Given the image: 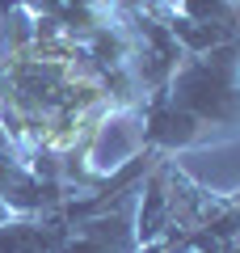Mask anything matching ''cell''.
<instances>
[{
    "label": "cell",
    "mask_w": 240,
    "mask_h": 253,
    "mask_svg": "<svg viewBox=\"0 0 240 253\" xmlns=\"http://www.w3.org/2000/svg\"><path fill=\"white\" fill-rule=\"evenodd\" d=\"M232 199H236V207H240V190H236V194H232Z\"/></svg>",
    "instance_id": "11"
},
{
    "label": "cell",
    "mask_w": 240,
    "mask_h": 253,
    "mask_svg": "<svg viewBox=\"0 0 240 253\" xmlns=\"http://www.w3.org/2000/svg\"><path fill=\"white\" fill-rule=\"evenodd\" d=\"M26 4L34 17H51L76 42H89L93 34H101L106 26H114L118 13L110 9V0H17Z\"/></svg>",
    "instance_id": "4"
},
{
    "label": "cell",
    "mask_w": 240,
    "mask_h": 253,
    "mask_svg": "<svg viewBox=\"0 0 240 253\" xmlns=\"http://www.w3.org/2000/svg\"><path fill=\"white\" fill-rule=\"evenodd\" d=\"M135 152H143V114H139V106L114 110V114L93 131L84 165H89L93 177H110V173H114L118 165H126Z\"/></svg>",
    "instance_id": "3"
},
{
    "label": "cell",
    "mask_w": 240,
    "mask_h": 253,
    "mask_svg": "<svg viewBox=\"0 0 240 253\" xmlns=\"http://www.w3.org/2000/svg\"><path fill=\"white\" fill-rule=\"evenodd\" d=\"M173 9L190 21L202 26H219L232 38H240V21H236V0H173Z\"/></svg>",
    "instance_id": "6"
},
{
    "label": "cell",
    "mask_w": 240,
    "mask_h": 253,
    "mask_svg": "<svg viewBox=\"0 0 240 253\" xmlns=\"http://www.w3.org/2000/svg\"><path fill=\"white\" fill-rule=\"evenodd\" d=\"M160 4H169V0H110V9H114V13H135V9H160Z\"/></svg>",
    "instance_id": "7"
},
{
    "label": "cell",
    "mask_w": 240,
    "mask_h": 253,
    "mask_svg": "<svg viewBox=\"0 0 240 253\" xmlns=\"http://www.w3.org/2000/svg\"><path fill=\"white\" fill-rule=\"evenodd\" d=\"M139 114L143 148L164 156L240 139V38L206 55H181L169 81L143 97Z\"/></svg>",
    "instance_id": "1"
},
{
    "label": "cell",
    "mask_w": 240,
    "mask_h": 253,
    "mask_svg": "<svg viewBox=\"0 0 240 253\" xmlns=\"http://www.w3.org/2000/svg\"><path fill=\"white\" fill-rule=\"evenodd\" d=\"M164 26H169V34L177 38L181 55H206V51H215V46H223V42L232 38L228 30H219V26H202V21H190V17H181L177 9H169Z\"/></svg>",
    "instance_id": "5"
},
{
    "label": "cell",
    "mask_w": 240,
    "mask_h": 253,
    "mask_svg": "<svg viewBox=\"0 0 240 253\" xmlns=\"http://www.w3.org/2000/svg\"><path fill=\"white\" fill-rule=\"evenodd\" d=\"M4 51H9V42H4V34H0V59H4Z\"/></svg>",
    "instance_id": "9"
},
{
    "label": "cell",
    "mask_w": 240,
    "mask_h": 253,
    "mask_svg": "<svg viewBox=\"0 0 240 253\" xmlns=\"http://www.w3.org/2000/svg\"><path fill=\"white\" fill-rule=\"evenodd\" d=\"M139 253H169V249H164L160 241H148V245H139Z\"/></svg>",
    "instance_id": "8"
},
{
    "label": "cell",
    "mask_w": 240,
    "mask_h": 253,
    "mask_svg": "<svg viewBox=\"0 0 240 253\" xmlns=\"http://www.w3.org/2000/svg\"><path fill=\"white\" fill-rule=\"evenodd\" d=\"M135 194H139V186L126 190L110 211L89 215V219H80V224H68V232L55 245V253H139V236H135Z\"/></svg>",
    "instance_id": "2"
},
{
    "label": "cell",
    "mask_w": 240,
    "mask_h": 253,
    "mask_svg": "<svg viewBox=\"0 0 240 253\" xmlns=\"http://www.w3.org/2000/svg\"><path fill=\"white\" fill-rule=\"evenodd\" d=\"M4 219H9V207H0V224H4Z\"/></svg>",
    "instance_id": "10"
}]
</instances>
